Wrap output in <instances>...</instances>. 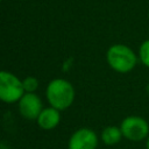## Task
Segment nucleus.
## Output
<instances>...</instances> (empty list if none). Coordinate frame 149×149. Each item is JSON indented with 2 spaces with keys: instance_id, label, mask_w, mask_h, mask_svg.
Returning <instances> with one entry per match:
<instances>
[{
  "instance_id": "obj_1",
  "label": "nucleus",
  "mask_w": 149,
  "mask_h": 149,
  "mask_svg": "<svg viewBox=\"0 0 149 149\" xmlns=\"http://www.w3.org/2000/svg\"><path fill=\"white\" fill-rule=\"evenodd\" d=\"M108 65L119 73L130 72L137 64V55L134 50L126 44H113L106 52Z\"/></svg>"
},
{
  "instance_id": "obj_2",
  "label": "nucleus",
  "mask_w": 149,
  "mask_h": 149,
  "mask_svg": "<svg viewBox=\"0 0 149 149\" xmlns=\"http://www.w3.org/2000/svg\"><path fill=\"white\" fill-rule=\"evenodd\" d=\"M47 99L51 107L58 111L65 109L73 102L74 88L71 83L65 79H54L47 87Z\"/></svg>"
},
{
  "instance_id": "obj_3",
  "label": "nucleus",
  "mask_w": 149,
  "mask_h": 149,
  "mask_svg": "<svg viewBox=\"0 0 149 149\" xmlns=\"http://www.w3.org/2000/svg\"><path fill=\"white\" fill-rule=\"evenodd\" d=\"M123 137L132 142H142L149 136V123L148 121L139 115L126 116L120 125Z\"/></svg>"
},
{
  "instance_id": "obj_4",
  "label": "nucleus",
  "mask_w": 149,
  "mask_h": 149,
  "mask_svg": "<svg viewBox=\"0 0 149 149\" xmlns=\"http://www.w3.org/2000/svg\"><path fill=\"white\" fill-rule=\"evenodd\" d=\"M24 94L22 81L8 71H0V100L3 102H16Z\"/></svg>"
},
{
  "instance_id": "obj_5",
  "label": "nucleus",
  "mask_w": 149,
  "mask_h": 149,
  "mask_svg": "<svg viewBox=\"0 0 149 149\" xmlns=\"http://www.w3.org/2000/svg\"><path fill=\"white\" fill-rule=\"evenodd\" d=\"M98 146V136L90 128H80L76 130L69 141V149H95Z\"/></svg>"
},
{
  "instance_id": "obj_6",
  "label": "nucleus",
  "mask_w": 149,
  "mask_h": 149,
  "mask_svg": "<svg viewBox=\"0 0 149 149\" xmlns=\"http://www.w3.org/2000/svg\"><path fill=\"white\" fill-rule=\"evenodd\" d=\"M19 109L23 118L28 120L37 119L42 112V102L35 93H24L19 100Z\"/></svg>"
},
{
  "instance_id": "obj_7",
  "label": "nucleus",
  "mask_w": 149,
  "mask_h": 149,
  "mask_svg": "<svg viewBox=\"0 0 149 149\" xmlns=\"http://www.w3.org/2000/svg\"><path fill=\"white\" fill-rule=\"evenodd\" d=\"M59 120H61L59 111L54 107H48L42 109V112L40 113L37 118V123L42 129L50 130L59 123Z\"/></svg>"
},
{
  "instance_id": "obj_8",
  "label": "nucleus",
  "mask_w": 149,
  "mask_h": 149,
  "mask_svg": "<svg viewBox=\"0 0 149 149\" xmlns=\"http://www.w3.org/2000/svg\"><path fill=\"white\" fill-rule=\"evenodd\" d=\"M122 137H123L122 132L120 127L116 126H107L101 132V140L107 146H114L119 143Z\"/></svg>"
},
{
  "instance_id": "obj_9",
  "label": "nucleus",
  "mask_w": 149,
  "mask_h": 149,
  "mask_svg": "<svg viewBox=\"0 0 149 149\" xmlns=\"http://www.w3.org/2000/svg\"><path fill=\"white\" fill-rule=\"evenodd\" d=\"M140 62L149 69V38L144 40L139 48V55H137Z\"/></svg>"
},
{
  "instance_id": "obj_10",
  "label": "nucleus",
  "mask_w": 149,
  "mask_h": 149,
  "mask_svg": "<svg viewBox=\"0 0 149 149\" xmlns=\"http://www.w3.org/2000/svg\"><path fill=\"white\" fill-rule=\"evenodd\" d=\"M22 85H23L24 92H27V93H34L36 91L37 86H38V80L35 77H28V78H26L22 81Z\"/></svg>"
},
{
  "instance_id": "obj_11",
  "label": "nucleus",
  "mask_w": 149,
  "mask_h": 149,
  "mask_svg": "<svg viewBox=\"0 0 149 149\" xmlns=\"http://www.w3.org/2000/svg\"><path fill=\"white\" fill-rule=\"evenodd\" d=\"M146 149H149V136L146 140Z\"/></svg>"
},
{
  "instance_id": "obj_12",
  "label": "nucleus",
  "mask_w": 149,
  "mask_h": 149,
  "mask_svg": "<svg viewBox=\"0 0 149 149\" xmlns=\"http://www.w3.org/2000/svg\"><path fill=\"white\" fill-rule=\"evenodd\" d=\"M146 92H147V94L149 95V83H148L147 86H146Z\"/></svg>"
},
{
  "instance_id": "obj_13",
  "label": "nucleus",
  "mask_w": 149,
  "mask_h": 149,
  "mask_svg": "<svg viewBox=\"0 0 149 149\" xmlns=\"http://www.w3.org/2000/svg\"><path fill=\"white\" fill-rule=\"evenodd\" d=\"M0 149H7V148H5L2 144H0Z\"/></svg>"
},
{
  "instance_id": "obj_14",
  "label": "nucleus",
  "mask_w": 149,
  "mask_h": 149,
  "mask_svg": "<svg viewBox=\"0 0 149 149\" xmlns=\"http://www.w3.org/2000/svg\"><path fill=\"white\" fill-rule=\"evenodd\" d=\"M148 19H149V9H148Z\"/></svg>"
},
{
  "instance_id": "obj_15",
  "label": "nucleus",
  "mask_w": 149,
  "mask_h": 149,
  "mask_svg": "<svg viewBox=\"0 0 149 149\" xmlns=\"http://www.w3.org/2000/svg\"><path fill=\"white\" fill-rule=\"evenodd\" d=\"M0 1H1V0H0Z\"/></svg>"
}]
</instances>
